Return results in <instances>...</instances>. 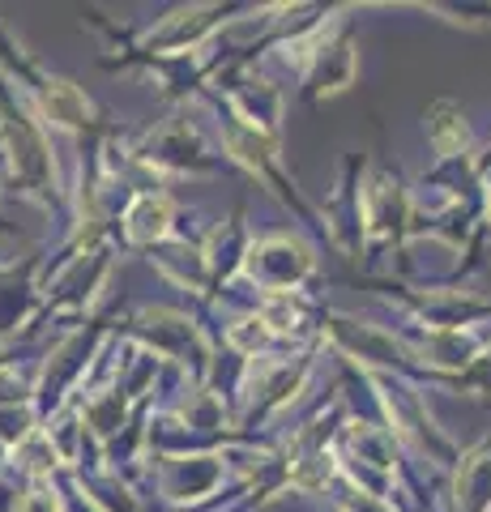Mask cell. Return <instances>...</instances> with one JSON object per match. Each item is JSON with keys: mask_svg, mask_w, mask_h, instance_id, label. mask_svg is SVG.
<instances>
[{"mask_svg": "<svg viewBox=\"0 0 491 512\" xmlns=\"http://www.w3.org/2000/svg\"><path fill=\"white\" fill-rule=\"evenodd\" d=\"M47 111H52V120H60V124H82L86 120V99L69 82H52L47 86Z\"/></svg>", "mask_w": 491, "mask_h": 512, "instance_id": "cell-1", "label": "cell"}, {"mask_svg": "<svg viewBox=\"0 0 491 512\" xmlns=\"http://www.w3.org/2000/svg\"><path fill=\"white\" fill-rule=\"evenodd\" d=\"M167 227V205L163 201H141L133 210V235L137 239H150V235H163Z\"/></svg>", "mask_w": 491, "mask_h": 512, "instance_id": "cell-2", "label": "cell"}]
</instances>
